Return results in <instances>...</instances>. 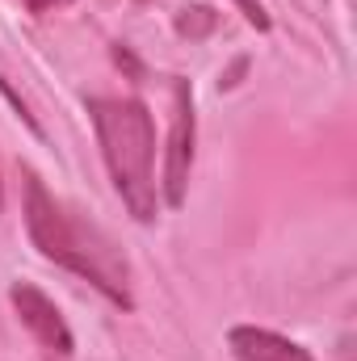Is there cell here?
Returning a JSON list of instances; mask_svg holds the SVG:
<instances>
[{
  "label": "cell",
  "mask_w": 357,
  "mask_h": 361,
  "mask_svg": "<svg viewBox=\"0 0 357 361\" xmlns=\"http://www.w3.org/2000/svg\"><path fill=\"white\" fill-rule=\"evenodd\" d=\"M25 231H30L34 248L47 261H55V265L72 269L76 277L92 281L114 307H122V311L135 307L126 252L97 223L80 219L63 202H55L47 193V185L34 177V173H25Z\"/></svg>",
  "instance_id": "1"
},
{
  "label": "cell",
  "mask_w": 357,
  "mask_h": 361,
  "mask_svg": "<svg viewBox=\"0 0 357 361\" xmlns=\"http://www.w3.org/2000/svg\"><path fill=\"white\" fill-rule=\"evenodd\" d=\"M89 118L122 206L135 214V223H152L160 214L152 109L139 97H89Z\"/></svg>",
  "instance_id": "2"
},
{
  "label": "cell",
  "mask_w": 357,
  "mask_h": 361,
  "mask_svg": "<svg viewBox=\"0 0 357 361\" xmlns=\"http://www.w3.org/2000/svg\"><path fill=\"white\" fill-rule=\"evenodd\" d=\"M8 302H13L17 319L25 324V332L38 341L42 357L47 361H72V353H76V336H72L63 311H59L38 286H30V281H13V286H8Z\"/></svg>",
  "instance_id": "3"
},
{
  "label": "cell",
  "mask_w": 357,
  "mask_h": 361,
  "mask_svg": "<svg viewBox=\"0 0 357 361\" xmlns=\"http://www.w3.org/2000/svg\"><path fill=\"white\" fill-rule=\"evenodd\" d=\"M193 143H198V118H193V89L189 80H173V126H169V147H164V202L177 210L185 206V189L193 173Z\"/></svg>",
  "instance_id": "4"
},
{
  "label": "cell",
  "mask_w": 357,
  "mask_h": 361,
  "mask_svg": "<svg viewBox=\"0 0 357 361\" xmlns=\"http://www.w3.org/2000/svg\"><path fill=\"white\" fill-rule=\"evenodd\" d=\"M227 345H231V357L236 361H315L303 345L269 332V328H253V324H240L227 332Z\"/></svg>",
  "instance_id": "5"
},
{
  "label": "cell",
  "mask_w": 357,
  "mask_h": 361,
  "mask_svg": "<svg viewBox=\"0 0 357 361\" xmlns=\"http://www.w3.org/2000/svg\"><path fill=\"white\" fill-rule=\"evenodd\" d=\"M214 21H219V13H214V8L193 4V8H185V13L177 17V34H185V38H206V34L214 30Z\"/></svg>",
  "instance_id": "6"
},
{
  "label": "cell",
  "mask_w": 357,
  "mask_h": 361,
  "mask_svg": "<svg viewBox=\"0 0 357 361\" xmlns=\"http://www.w3.org/2000/svg\"><path fill=\"white\" fill-rule=\"evenodd\" d=\"M240 8H244V17L257 25V30H269V13H265V4L261 0H236Z\"/></svg>",
  "instance_id": "7"
},
{
  "label": "cell",
  "mask_w": 357,
  "mask_h": 361,
  "mask_svg": "<svg viewBox=\"0 0 357 361\" xmlns=\"http://www.w3.org/2000/svg\"><path fill=\"white\" fill-rule=\"evenodd\" d=\"M30 13H47V8H59V4H68V0H21Z\"/></svg>",
  "instance_id": "8"
},
{
  "label": "cell",
  "mask_w": 357,
  "mask_h": 361,
  "mask_svg": "<svg viewBox=\"0 0 357 361\" xmlns=\"http://www.w3.org/2000/svg\"><path fill=\"white\" fill-rule=\"evenodd\" d=\"M0 206H4V185H0Z\"/></svg>",
  "instance_id": "9"
}]
</instances>
